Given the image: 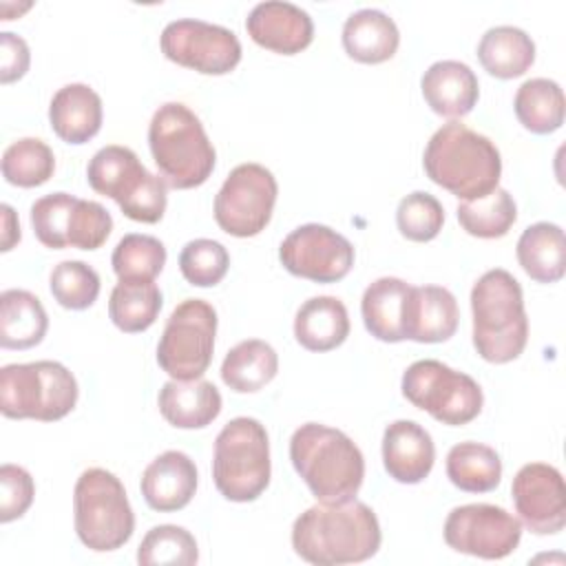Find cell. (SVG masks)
I'll use <instances>...</instances> for the list:
<instances>
[{
  "instance_id": "1",
  "label": "cell",
  "mask_w": 566,
  "mask_h": 566,
  "mask_svg": "<svg viewBox=\"0 0 566 566\" xmlns=\"http://www.w3.org/2000/svg\"><path fill=\"white\" fill-rule=\"evenodd\" d=\"M376 513L354 500L318 502L303 511L292 526L294 553L316 566L358 564L380 548Z\"/></svg>"
},
{
  "instance_id": "2",
  "label": "cell",
  "mask_w": 566,
  "mask_h": 566,
  "mask_svg": "<svg viewBox=\"0 0 566 566\" xmlns=\"http://www.w3.org/2000/svg\"><path fill=\"white\" fill-rule=\"evenodd\" d=\"M422 166L427 177L462 201H473L497 188L502 157L482 133L460 124H442L427 142Z\"/></svg>"
},
{
  "instance_id": "3",
  "label": "cell",
  "mask_w": 566,
  "mask_h": 566,
  "mask_svg": "<svg viewBox=\"0 0 566 566\" xmlns=\"http://www.w3.org/2000/svg\"><path fill=\"white\" fill-rule=\"evenodd\" d=\"M290 460L318 502L354 500L363 486L365 458L340 429L305 422L290 438Z\"/></svg>"
},
{
  "instance_id": "4",
  "label": "cell",
  "mask_w": 566,
  "mask_h": 566,
  "mask_svg": "<svg viewBox=\"0 0 566 566\" xmlns=\"http://www.w3.org/2000/svg\"><path fill=\"white\" fill-rule=\"evenodd\" d=\"M473 347L486 363L515 360L528 343V318L520 281L502 270H486L471 287Z\"/></svg>"
},
{
  "instance_id": "5",
  "label": "cell",
  "mask_w": 566,
  "mask_h": 566,
  "mask_svg": "<svg viewBox=\"0 0 566 566\" xmlns=\"http://www.w3.org/2000/svg\"><path fill=\"white\" fill-rule=\"evenodd\" d=\"M148 146L168 188H197L214 170V146L201 119L181 102H166L155 111L148 124Z\"/></svg>"
},
{
  "instance_id": "6",
  "label": "cell",
  "mask_w": 566,
  "mask_h": 566,
  "mask_svg": "<svg viewBox=\"0 0 566 566\" xmlns=\"http://www.w3.org/2000/svg\"><path fill=\"white\" fill-rule=\"evenodd\" d=\"M88 186L111 197L124 217L139 223H157L168 206V184L153 175L128 146L99 148L86 166Z\"/></svg>"
},
{
  "instance_id": "7",
  "label": "cell",
  "mask_w": 566,
  "mask_h": 566,
  "mask_svg": "<svg viewBox=\"0 0 566 566\" xmlns=\"http://www.w3.org/2000/svg\"><path fill=\"white\" fill-rule=\"evenodd\" d=\"M75 376L57 360L11 363L0 369V411L11 420L55 422L77 402Z\"/></svg>"
},
{
  "instance_id": "8",
  "label": "cell",
  "mask_w": 566,
  "mask_h": 566,
  "mask_svg": "<svg viewBox=\"0 0 566 566\" xmlns=\"http://www.w3.org/2000/svg\"><path fill=\"white\" fill-rule=\"evenodd\" d=\"M270 438L265 427L250 416L232 418L217 433L212 480L230 502H252L270 484Z\"/></svg>"
},
{
  "instance_id": "9",
  "label": "cell",
  "mask_w": 566,
  "mask_h": 566,
  "mask_svg": "<svg viewBox=\"0 0 566 566\" xmlns=\"http://www.w3.org/2000/svg\"><path fill=\"white\" fill-rule=\"evenodd\" d=\"M73 522L80 542L95 553L117 551L133 537L135 513L115 473L99 467L80 473L73 489Z\"/></svg>"
},
{
  "instance_id": "10",
  "label": "cell",
  "mask_w": 566,
  "mask_h": 566,
  "mask_svg": "<svg viewBox=\"0 0 566 566\" xmlns=\"http://www.w3.org/2000/svg\"><path fill=\"white\" fill-rule=\"evenodd\" d=\"M400 389L413 407L449 427L469 424L484 405L482 389L469 374L433 358L411 363L402 374Z\"/></svg>"
},
{
  "instance_id": "11",
  "label": "cell",
  "mask_w": 566,
  "mask_h": 566,
  "mask_svg": "<svg viewBox=\"0 0 566 566\" xmlns=\"http://www.w3.org/2000/svg\"><path fill=\"white\" fill-rule=\"evenodd\" d=\"M217 310L203 298L181 301L157 343V365L175 380H195L212 363Z\"/></svg>"
},
{
  "instance_id": "12",
  "label": "cell",
  "mask_w": 566,
  "mask_h": 566,
  "mask_svg": "<svg viewBox=\"0 0 566 566\" xmlns=\"http://www.w3.org/2000/svg\"><path fill=\"white\" fill-rule=\"evenodd\" d=\"M31 228L51 250H97L111 237L113 217L97 201L51 192L31 203Z\"/></svg>"
},
{
  "instance_id": "13",
  "label": "cell",
  "mask_w": 566,
  "mask_h": 566,
  "mask_svg": "<svg viewBox=\"0 0 566 566\" xmlns=\"http://www.w3.org/2000/svg\"><path fill=\"white\" fill-rule=\"evenodd\" d=\"M279 186L261 164L245 161L230 170L214 197V221L232 237H256L272 219Z\"/></svg>"
},
{
  "instance_id": "14",
  "label": "cell",
  "mask_w": 566,
  "mask_h": 566,
  "mask_svg": "<svg viewBox=\"0 0 566 566\" xmlns=\"http://www.w3.org/2000/svg\"><path fill=\"white\" fill-rule=\"evenodd\" d=\"M442 535L455 553L480 559H504L522 539V522L495 504H462L449 511Z\"/></svg>"
},
{
  "instance_id": "15",
  "label": "cell",
  "mask_w": 566,
  "mask_h": 566,
  "mask_svg": "<svg viewBox=\"0 0 566 566\" xmlns=\"http://www.w3.org/2000/svg\"><path fill=\"white\" fill-rule=\"evenodd\" d=\"M159 46L170 62L203 75H226L241 62V42L234 31L195 18L168 22Z\"/></svg>"
},
{
  "instance_id": "16",
  "label": "cell",
  "mask_w": 566,
  "mask_h": 566,
  "mask_svg": "<svg viewBox=\"0 0 566 566\" xmlns=\"http://www.w3.org/2000/svg\"><path fill=\"white\" fill-rule=\"evenodd\" d=\"M283 268L314 283H336L354 265V245L347 237L323 223L294 228L279 245Z\"/></svg>"
},
{
  "instance_id": "17",
  "label": "cell",
  "mask_w": 566,
  "mask_h": 566,
  "mask_svg": "<svg viewBox=\"0 0 566 566\" xmlns=\"http://www.w3.org/2000/svg\"><path fill=\"white\" fill-rule=\"evenodd\" d=\"M511 495L520 522L531 533L555 535L566 526V486L553 464H524L513 478Z\"/></svg>"
},
{
  "instance_id": "18",
  "label": "cell",
  "mask_w": 566,
  "mask_h": 566,
  "mask_svg": "<svg viewBox=\"0 0 566 566\" xmlns=\"http://www.w3.org/2000/svg\"><path fill=\"white\" fill-rule=\"evenodd\" d=\"M245 31L259 46L281 55L301 53L314 40V22L310 13L283 0L254 4L248 13Z\"/></svg>"
},
{
  "instance_id": "19",
  "label": "cell",
  "mask_w": 566,
  "mask_h": 566,
  "mask_svg": "<svg viewBox=\"0 0 566 566\" xmlns=\"http://www.w3.org/2000/svg\"><path fill=\"white\" fill-rule=\"evenodd\" d=\"M436 462L431 433L413 420H394L382 433V464L400 484L422 482Z\"/></svg>"
},
{
  "instance_id": "20",
  "label": "cell",
  "mask_w": 566,
  "mask_h": 566,
  "mask_svg": "<svg viewBox=\"0 0 566 566\" xmlns=\"http://www.w3.org/2000/svg\"><path fill=\"white\" fill-rule=\"evenodd\" d=\"M197 467L184 451L159 453L142 473V495L153 511L172 513L190 504L197 491Z\"/></svg>"
},
{
  "instance_id": "21",
  "label": "cell",
  "mask_w": 566,
  "mask_h": 566,
  "mask_svg": "<svg viewBox=\"0 0 566 566\" xmlns=\"http://www.w3.org/2000/svg\"><path fill=\"white\" fill-rule=\"evenodd\" d=\"M422 97L429 108L449 119L464 117L473 111L480 97L478 75L469 64L460 60H438L433 62L420 80Z\"/></svg>"
},
{
  "instance_id": "22",
  "label": "cell",
  "mask_w": 566,
  "mask_h": 566,
  "mask_svg": "<svg viewBox=\"0 0 566 566\" xmlns=\"http://www.w3.org/2000/svg\"><path fill=\"white\" fill-rule=\"evenodd\" d=\"M102 97L82 82L64 84L49 104V122L53 133L73 146L93 139L102 128Z\"/></svg>"
},
{
  "instance_id": "23",
  "label": "cell",
  "mask_w": 566,
  "mask_h": 566,
  "mask_svg": "<svg viewBox=\"0 0 566 566\" xmlns=\"http://www.w3.org/2000/svg\"><path fill=\"white\" fill-rule=\"evenodd\" d=\"M458 301L442 285L411 287L405 338L416 343H444L458 329Z\"/></svg>"
},
{
  "instance_id": "24",
  "label": "cell",
  "mask_w": 566,
  "mask_h": 566,
  "mask_svg": "<svg viewBox=\"0 0 566 566\" xmlns=\"http://www.w3.org/2000/svg\"><path fill=\"white\" fill-rule=\"evenodd\" d=\"M157 405L168 424L177 429H203L221 413V394L206 378H170L159 389Z\"/></svg>"
},
{
  "instance_id": "25",
  "label": "cell",
  "mask_w": 566,
  "mask_h": 566,
  "mask_svg": "<svg viewBox=\"0 0 566 566\" xmlns=\"http://www.w3.org/2000/svg\"><path fill=\"white\" fill-rule=\"evenodd\" d=\"M411 287L396 276H380L367 285L360 301L365 329L382 343H400L405 338V321Z\"/></svg>"
},
{
  "instance_id": "26",
  "label": "cell",
  "mask_w": 566,
  "mask_h": 566,
  "mask_svg": "<svg viewBox=\"0 0 566 566\" xmlns=\"http://www.w3.org/2000/svg\"><path fill=\"white\" fill-rule=\"evenodd\" d=\"M343 49L360 64H380L396 55L400 33L380 9H358L343 24Z\"/></svg>"
},
{
  "instance_id": "27",
  "label": "cell",
  "mask_w": 566,
  "mask_h": 566,
  "mask_svg": "<svg viewBox=\"0 0 566 566\" xmlns=\"http://www.w3.org/2000/svg\"><path fill=\"white\" fill-rule=\"evenodd\" d=\"M349 336V314L336 296H312L294 316V338L310 352H329Z\"/></svg>"
},
{
  "instance_id": "28",
  "label": "cell",
  "mask_w": 566,
  "mask_h": 566,
  "mask_svg": "<svg viewBox=\"0 0 566 566\" xmlns=\"http://www.w3.org/2000/svg\"><path fill=\"white\" fill-rule=\"evenodd\" d=\"M478 60L489 75L513 80L533 66L535 42L520 27H491L478 42Z\"/></svg>"
},
{
  "instance_id": "29",
  "label": "cell",
  "mask_w": 566,
  "mask_h": 566,
  "mask_svg": "<svg viewBox=\"0 0 566 566\" xmlns=\"http://www.w3.org/2000/svg\"><path fill=\"white\" fill-rule=\"evenodd\" d=\"M517 261L537 283H557L566 272V239L557 223L537 221L517 239Z\"/></svg>"
},
{
  "instance_id": "30",
  "label": "cell",
  "mask_w": 566,
  "mask_h": 566,
  "mask_svg": "<svg viewBox=\"0 0 566 566\" xmlns=\"http://www.w3.org/2000/svg\"><path fill=\"white\" fill-rule=\"evenodd\" d=\"M49 329L44 305L29 290H4L0 294V345L4 349H29L42 343Z\"/></svg>"
},
{
  "instance_id": "31",
  "label": "cell",
  "mask_w": 566,
  "mask_h": 566,
  "mask_svg": "<svg viewBox=\"0 0 566 566\" xmlns=\"http://www.w3.org/2000/svg\"><path fill=\"white\" fill-rule=\"evenodd\" d=\"M279 371L274 347L261 338L237 343L221 363V380L237 394H254L270 385Z\"/></svg>"
},
{
  "instance_id": "32",
  "label": "cell",
  "mask_w": 566,
  "mask_h": 566,
  "mask_svg": "<svg viewBox=\"0 0 566 566\" xmlns=\"http://www.w3.org/2000/svg\"><path fill=\"white\" fill-rule=\"evenodd\" d=\"M447 478L460 491L489 493L502 480V460L489 444L458 442L447 453Z\"/></svg>"
},
{
  "instance_id": "33",
  "label": "cell",
  "mask_w": 566,
  "mask_h": 566,
  "mask_svg": "<svg viewBox=\"0 0 566 566\" xmlns=\"http://www.w3.org/2000/svg\"><path fill=\"white\" fill-rule=\"evenodd\" d=\"M513 108L526 130L551 135L564 124V91L555 80L531 77L517 88Z\"/></svg>"
},
{
  "instance_id": "34",
  "label": "cell",
  "mask_w": 566,
  "mask_h": 566,
  "mask_svg": "<svg viewBox=\"0 0 566 566\" xmlns=\"http://www.w3.org/2000/svg\"><path fill=\"white\" fill-rule=\"evenodd\" d=\"M164 296L155 281H119L108 298L113 325L126 334L148 329L161 310Z\"/></svg>"
},
{
  "instance_id": "35",
  "label": "cell",
  "mask_w": 566,
  "mask_h": 566,
  "mask_svg": "<svg viewBox=\"0 0 566 566\" xmlns=\"http://www.w3.org/2000/svg\"><path fill=\"white\" fill-rule=\"evenodd\" d=\"M455 214L467 234L478 239H500L515 223L517 206L511 192L497 186L480 199L462 201Z\"/></svg>"
},
{
  "instance_id": "36",
  "label": "cell",
  "mask_w": 566,
  "mask_h": 566,
  "mask_svg": "<svg viewBox=\"0 0 566 566\" xmlns=\"http://www.w3.org/2000/svg\"><path fill=\"white\" fill-rule=\"evenodd\" d=\"M55 172V155L46 142L22 137L11 142L2 153V177L18 188L46 184Z\"/></svg>"
},
{
  "instance_id": "37",
  "label": "cell",
  "mask_w": 566,
  "mask_h": 566,
  "mask_svg": "<svg viewBox=\"0 0 566 566\" xmlns=\"http://www.w3.org/2000/svg\"><path fill=\"white\" fill-rule=\"evenodd\" d=\"M111 265L119 281H155L166 265V248L157 237L130 232L117 241Z\"/></svg>"
},
{
  "instance_id": "38",
  "label": "cell",
  "mask_w": 566,
  "mask_h": 566,
  "mask_svg": "<svg viewBox=\"0 0 566 566\" xmlns=\"http://www.w3.org/2000/svg\"><path fill=\"white\" fill-rule=\"evenodd\" d=\"M137 562L142 566H192L199 562V546L188 528L159 524L144 535Z\"/></svg>"
},
{
  "instance_id": "39",
  "label": "cell",
  "mask_w": 566,
  "mask_h": 566,
  "mask_svg": "<svg viewBox=\"0 0 566 566\" xmlns=\"http://www.w3.org/2000/svg\"><path fill=\"white\" fill-rule=\"evenodd\" d=\"M53 298L66 310H86L99 296V274L84 261H60L49 276Z\"/></svg>"
},
{
  "instance_id": "40",
  "label": "cell",
  "mask_w": 566,
  "mask_h": 566,
  "mask_svg": "<svg viewBox=\"0 0 566 566\" xmlns=\"http://www.w3.org/2000/svg\"><path fill=\"white\" fill-rule=\"evenodd\" d=\"M444 223V208L442 203L424 192L416 190L400 199L396 208V226L400 234L416 243H427L436 239Z\"/></svg>"
},
{
  "instance_id": "41",
  "label": "cell",
  "mask_w": 566,
  "mask_h": 566,
  "mask_svg": "<svg viewBox=\"0 0 566 566\" xmlns=\"http://www.w3.org/2000/svg\"><path fill=\"white\" fill-rule=\"evenodd\" d=\"M230 268V254L214 239H192L179 252V270L190 285L212 287Z\"/></svg>"
},
{
  "instance_id": "42",
  "label": "cell",
  "mask_w": 566,
  "mask_h": 566,
  "mask_svg": "<svg viewBox=\"0 0 566 566\" xmlns=\"http://www.w3.org/2000/svg\"><path fill=\"white\" fill-rule=\"evenodd\" d=\"M35 497V482L31 473L18 464L0 467V522L22 517Z\"/></svg>"
},
{
  "instance_id": "43",
  "label": "cell",
  "mask_w": 566,
  "mask_h": 566,
  "mask_svg": "<svg viewBox=\"0 0 566 566\" xmlns=\"http://www.w3.org/2000/svg\"><path fill=\"white\" fill-rule=\"evenodd\" d=\"M29 62H31L29 44L20 35L11 31H2L0 33V82L11 84L20 80L29 71Z\"/></svg>"
},
{
  "instance_id": "44",
  "label": "cell",
  "mask_w": 566,
  "mask_h": 566,
  "mask_svg": "<svg viewBox=\"0 0 566 566\" xmlns=\"http://www.w3.org/2000/svg\"><path fill=\"white\" fill-rule=\"evenodd\" d=\"M0 217H2V252H9L18 241H20V223L18 214L9 203L0 206Z\"/></svg>"
}]
</instances>
